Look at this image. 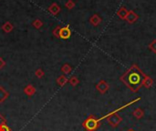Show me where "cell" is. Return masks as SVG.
Segmentation results:
<instances>
[{"instance_id": "9", "label": "cell", "mask_w": 156, "mask_h": 131, "mask_svg": "<svg viewBox=\"0 0 156 131\" xmlns=\"http://www.w3.org/2000/svg\"><path fill=\"white\" fill-rule=\"evenodd\" d=\"M153 79L151 78V76H145V78H144V81H143V86L145 87V89H151V87L153 86Z\"/></svg>"}, {"instance_id": "19", "label": "cell", "mask_w": 156, "mask_h": 131, "mask_svg": "<svg viewBox=\"0 0 156 131\" xmlns=\"http://www.w3.org/2000/svg\"><path fill=\"white\" fill-rule=\"evenodd\" d=\"M4 66H5V62L2 60V58H0V69H1Z\"/></svg>"}, {"instance_id": "16", "label": "cell", "mask_w": 156, "mask_h": 131, "mask_svg": "<svg viewBox=\"0 0 156 131\" xmlns=\"http://www.w3.org/2000/svg\"><path fill=\"white\" fill-rule=\"evenodd\" d=\"M62 71H63V73H65V74H69L71 71V68L69 65H64L63 68H62Z\"/></svg>"}, {"instance_id": "17", "label": "cell", "mask_w": 156, "mask_h": 131, "mask_svg": "<svg viewBox=\"0 0 156 131\" xmlns=\"http://www.w3.org/2000/svg\"><path fill=\"white\" fill-rule=\"evenodd\" d=\"M36 76H38V78H42V76H44V72L41 70V69H38V70L36 71Z\"/></svg>"}, {"instance_id": "6", "label": "cell", "mask_w": 156, "mask_h": 131, "mask_svg": "<svg viewBox=\"0 0 156 131\" xmlns=\"http://www.w3.org/2000/svg\"><path fill=\"white\" fill-rule=\"evenodd\" d=\"M9 96V92L4 89V86H0V104L4 103Z\"/></svg>"}, {"instance_id": "8", "label": "cell", "mask_w": 156, "mask_h": 131, "mask_svg": "<svg viewBox=\"0 0 156 131\" xmlns=\"http://www.w3.org/2000/svg\"><path fill=\"white\" fill-rule=\"evenodd\" d=\"M128 12L129 11L126 9V7H121L118 11H117V16L121 18V19H122V20H125V18H126V17H127V15H128Z\"/></svg>"}, {"instance_id": "18", "label": "cell", "mask_w": 156, "mask_h": 131, "mask_svg": "<svg viewBox=\"0 0 156 131\" xmlns=\"http://www.w3.org/2000/svg\"><path fill=\"white\" fill-rule=\"evenodd\" d=\"M6 123V119L5 118V117L0 113V125H2V124H5Z\"/></svg>"}, {"instance_id": "15", "label": "cell", "mask_w": 156, "mask_h": 131, "mask_svg": "<svg viewBox=\"0 0 156 131\" xmlns=\"http://www.w3.org/2000/svg\"><path fill=\"white\" fill-rule=\"evenodd\" d=\"M0 131H11V128H10L6 123L0 125Z\"/></svg>"}, {"instance_id": "5", "label": "cell", "mask_w": 156, "mask_h": 131, "mask_svg": "<svg viewBox=\"0 0 156 131\" xmlns=\"http://www.w3.org/2000/svg\"><path fill=\"white\" fill-rule=\"evenodd\" d=\"M71 35V32H70V29L67 27H63L58 30V37H60V38H63V39H67L70 37Z\"/></svg>"}, {"instance_id": "3", "label": "cell", "mask_w": 156, "mask_h": 131, "mask_svg": "<svg viewBox=\"0 0 156 131\" xmlns=\"http://www.w3.org/2000/svg\"><path fill=\"white\" fill-rule=\"evenodd\" d=\"M96 89L100 93V94H105L109 89H110V85L104 80H100L97 85H96Z\"/></svg>"}, {"instance_id": "13", "label": "cell", "mask_w": 156, "mask_h": 131, "mask_svg": "<svg viewBox=\"0 0 156 131\" xmlns=\"http://www.w3.org/2000/svg\"><path fill=\"white\" fill-rule=\"evenodd\" d=\"M69 82L72 86H76L79 83V80L78 79L77 76H71V78H69Z\"/></svg>"}, {"instance_id": "12", "label": "cell", "mask_w": 156, "mask_h": 131, "mask_svg": "<svg viewBox=\"0 0 156 131\" xmlns=\"http://www.w3.org/2000/svg\"><path fill=\"white\" fill-rule=\"evenodd\" d=\"M68 81H69V80H68V78H66L65 76H59V78L57 79V83H58V85L60 86H63Z\"/></svg>"}, {"instance_id": "2", "label": "cell", "mask_w": 156, "mask_h": 131, "mask_svg": "<svg viewBox=\"0 0 156 131\" xmlns=\"http://www.w3.org/2000/svg\"><path fill=\"white\" fill-rule=\"evenodd\" d=\"M100 126V118L95 116L90 115L82 123V127L86 129V131H96Z\"/></svg>"}, {"instance_id": "4", "label": "cell", "mask_w": 156, "mask_h": 131, "mask_svg": "<svg viewBox=\"0 0 156 131\" xmlns=\"http://www.w3.org/2000/svg\"><path fill=\"white\" fill-rule=\"evenodd\" d=\"M138 19H139V15L135 13L134 11L130 10L128 12V15H127L126 18H125V21L129 24H134L135 22L138 21Z\"/></svg>"}, {"instance_id": "1", "label": "cell", "mask_w": 156, "mask_h": 131, "mask_svg": "<svg viewBox=\"0 0 156 131\" xmlns=\"http://www.w3.org/2000/svg\"><path fill=\"white\" fill-rule=\"evenodd\" d=\"M145 76H146V75L142 72V70L137 65L134 64L122 76H120V80L131 92L136 93L142 86Z\"/></svg>"}, {"instance_id": "14", "label": "cell", "mask_w": 156, "mask_h": 131, "mask_svg": "<svg viewBox=\"0 0 156 131\" xmlns=\"http://www.w3.org/2000/svg\"><path fill=\"white\" fill-rule=\"evenodd\" d=\"M149 49L152 52V53H154V54H156V39H153L150 44H149Z\"/></svg>"}, {"instance_id": "7", "label": "cell", "mask_w": 156, "mask_h": 131, "mask_svg": "<svg viewBox=\"0 0 156 131\" xmlns=\"http://www.w3.org/2000/svg\"><path fill=\"white\" fill-rule=\"evenodd\" d=\"M36 89L34 87V86H32V85H27L25 89H24V93L27 95V96H34L35 95V93H36Z\"/></svg>"}, {"instance_id": "10", "label": "cell", "mask_w": 156, "mask_h": 131, "mask_svg": "<svg viewBox=\"0 0 156 131\" xmlns=\"http://www.w3.org/2000/svg\"><path fill=\"white\" fill-rule=\"evenodd\" d=\"M132 115L135 118L137 119H141L144 117V111L142 110V109L141 107H137L135 110L132 112Z\"/></svg>"}, {"instance_id": "20", "label": "cell", "mask_w": 156, "mask_h": 131, "mask_svg": "<svg viewBox=\"0 0 156 131\" xmlns=\"http://www.w3.org/2000/svg\"><path fill=\"white\" fill-rule=\"evenodd\" d=\"M127 131H135V130H134L133 128H129V129H128Z\"/></svg>"}, {"instance_id": "11", "label": "cell", "mask_w": 156, "mask_h": 131, "mask_svg": "<svg viewBox=\"0 0 156 131\" xmlns=\"http://www.w3.org/2000/svg\"><path fill=\"white\" fill-rule=\"evenodd\" d=\"M100 22H101V18L98 15H94L90 18V23L95 27L99 26L100 24Z\"/></svg>"}]
</instances>
